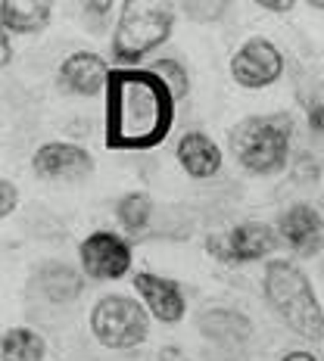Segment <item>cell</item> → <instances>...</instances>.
I'll use <instances>...</instances> for the list:
<instances>
[{"label": "cell", "mask_w": 324, "mask_h": 361, "mask_svg": "<svg viewBox=\"0 0 324 361\" xmlns=\"http://www.w3.org/2000/svg\"><path fill=\"white\" fill-rule=\"evenodd\" d=\"M35 171L41 178L50 180H75V178H85L94 169V159H90L88 149L75 147V144H44L35 153Z\"/></svg>", "instance_id": "9c48e42d"}, {"label": "cell", "mask_w": 324, "mask_h": 361, "mask_svg": "<svg viewBox=\"0 0 324 361\" xmlns=\"http://www.w3.org/2000/svg\"><path fill=\"white\" fill-rule=\"evenodd\" d=\"M308 125H312L315 131H321V134H324V106H321V103L308 106Z\"/></svg>", "instance_id": "7402d4cb"}, {"label": "cell", "mask_w": 324, "mask_h": 361, "mask_svg": "<svg viewBox=\"0 0 324 361\" xmlns=\"http://www.w3.org/2000/svg\"><path fill=\"white\" fill-rule=\"evenodd\" d=\"M281 361H318L312 355V352H290V355H284Z\"/></svg>", "instance_id": "cb8c5ba5"}, {"label": "cell", "mask_w": 324, "mask_h": 361, "mask_svg": "<svg viewBox=\"0 0 324 361\" xmlns=\"http://www.w3.org/2000/svg\"><path fill=\"white\" fill-rule=\"evenodd\" d=\"M275 246H277V237L268 224L246 221V224H237L228 237H209L206 250L215 252L224 262H256L262 255L275 252Z\"/></svg>", "instance_id": "ba28073f"}, {"label": "cell", "mask_w": 324, "mask_h": 361, "mask_svg": "<svg viewBox=\"0 0 324 361\" xmlns=\"http://www.w3.org/2000/svg\"><path fill=\"white\" fill-rule=\"evenodd\" d=\"M281 72H284V59L275 44L265 41V37H253L231 56V75L244 87H265L281 78Z\"/></svg>", "instance_id": "52a82bcc"}, {"label": "cell", "mask_w": 324, "mask_h": 361, "mask_svg": "<svg viewBox=\"0 0 324 361\" xmlns=\"http://www.w3.org/2000/svg\"><path fill=\"white\" fill-rule=\"evenodd\" d=\"M200 330L218 345H240L250 340L253 327L250 321L240 312H231V308H212L200 318Z\"/></svg>", "instance_id": "5bb4252c"}, {"label": "cell", "mask_w": 324, "mask_h": 361, "mask_svg": "<svg viewBox=\"0 0 324 361\" xmlns=\"http://www.w3.org/2000/svg\"><path fill=\"white\" fill-rule=\"evenodd\" d=\"M119 218H122V224L128 231H140L147 228L150 221V197L147 193H128V197L119 200Z\"/></svg>", "instance_id": "ac0fdd59"}, {"label": "cell", "mask_w": 324, "mask_h": 361, "mask_svg": "<svg viewBox=\"0 0 324 361\" xmlns=\"http://www.w3.org/2000/svg\"><path fill=\"white\" fill-rule=\"evenodd\" d=\"M90 330H94L100 345L125 352V349H134V345H140L147 340L150 318L138 299L103 296L100 302L94 305V312H90Z\"/></svg>", "instance_id": "5b68a950"}, {"label": "cell", "mask_w": 324, "mask_h": 361, "mask_svg": "<svg viewBox=\"0 0 324 361\" xmlns=\"http://www.w3.org/2000/svg\"><path fill=\"white\" fill-rule=\"evenodd\" d=\"M0 63L10 66V37L4 35V41H0Z\"/></svg>", "instance_id": "d4e9b609"}, {"label": "cell", "mask_w": 324, "mask_h": 361, "mask_svg": "<svg viewBox=\"0 0 324 361\" xmlns=\"http://www.w3.org/2000/svg\"><path fill=\"white\" fill-rule=\"evenodd\" d=\"M153 72L160 75L165 81V87L172 90V97H187V87H191V81H187V69H181L175 59H160V63H153Z\"/></svg>", "instance_id": "d6986e66"}, {"label": "cell", "mask_w": 324, "mask_h": 361, "mask_svg": "<svg viewBox=\"0 0 324 361\" xmlns=\"http://www.w3.org/2000/svg\"><path fill=\"white\" fill-rule=\"evenodd\" d=\"M262 287H265L268 305L281 314V321L293 334H299L303 340L321 343L324 312H321L318 296H315L312 283H308V277L303 271L296 265H290V262H268Z\"/></svg>", "instance_id": "7a4b0ae2"}, {"label": "cell", "mask_w": 324, "mask_h": 361, "mask_svg": "<svg viewBox=\"0 0 324 361\" xmlns=\"http://www.w3.org/2000/svg\"><path fill=\"white\" fill-rule=\"evenodd\" d=\"M134 290L140 293V299H144L147 308L153 312V318H160L162 324H175V321L184 318L187 302H184V293H181L175 281L144 271V274L134 277Z\"/></svg>", "instance_id": "30bf717a"}, {"label": "cell", "mask_w": 324, "mask_h": 361, "mask_svg": "<svg viewBox=\"0 0 324 361\" xmlns=\"http://www.w3.org/2000/svg\"><path fill=\"white\" fill-rule=\"evenodd\" d=\"M228 10V4L224 0H215V4H200V0H191V4H184V13L191 19H197V22H209V19H218L222 13Z\"/></svg>", "instance_id": "ffe728a7"}, {"label": "cell", "mask_w": 324, "mask_h": 361, "mask_svg": "<svg viewBox=\"0 0 324 361\" xmlns=\"http://www.w3.org/2000/svg\"><path fill=\"white\" fill-rule=\"evenodd\" d=\"M109 75L112 72L97 54H72L59 66V85L69 90V94L90 97V94H100L109 85Z\"/></svg>", "instance_id": "7c38bea8"}, {"label": "cell", "mask_w": 324, "mask_h": 361, "mask_svg": "<svg viewBox=\"0 0 324 361\" xmlns=\"http://www.w3.org/2000/svg\"><path fill=\"white\" fill-rule=\"evenodd\" d=\"M281 237L299 255H315L324 250V221L306 202H296L281 215Z\"/></svg>", "instance_id": "8fae6325"}, {"label": "cell", "mask_w": 324, "mask_h": 361, "mask_svg": "<svg viewBox=\"0 0 324 361\" xmlns=\"http://www.w3.org/2000/svg\"><path fill=\"white\" fill-rule=\"evenodd\" d=\"M44 336H37L35 330L16 327V330H6L4 343H0V358L4 361H44Z\"/></svg>", "instance_id": "e0dca14e"}, {"label": "cell", "mask_w": 324, "mask_h": 361, "mask_svg": "<svg viewBox=\"0 0 324 361\" xmlns=\"http://www.w3.org/2000/svg\"><path fill=\"white\" fill-rule=\"evenodd\" d=\"M178 162L187 169L191 178H212L222 169V149H218L206 134L191 131L178 144Z\"/></svg>", "instance_id": "4fadbf2b"}, {"label": "cell", "mask_w": 324, "mask_h": 361, "mask_svg": "<svg viewBox=\"0 0 324 361\" xmlns=\"http://www.w3.org/2000/svg\"><path fill=\"white\" fill-rule=\"evenodd\" d=\"M175 16L172 6L160 0H125L119 13V25L112 35V54L119 63H138L153 47L169 41Z\"/></svg>", "instance_id": "277c9868"}, {"label": "cell", "mask_w": 324, "mask_h": 361, "mask_svg": "<svg viewBox=\"0 0 324 361\" xmlns=\"http://www.w3.org/2000/svg\"><path fill=\"white\" fill-rule=\"evenodd\" d=\"M259 6H262V10H275V13H290L293 10L290 0H287V4H281V0H259Z\"/></svg>", "instance_id": "603a6c76"}, {"label": "cell", "mask_w": 324, "mask_h": 361, "mask_svg": "<svg viewBox=\"0 0 324 361\" xmlns=\"http://www.w3.org/2000/svg\"><path fill=\"white\" fill-rule=\"evenodd\" d=\"M81 268L94 281H119L131 268V246L109 231H97L81 243Z\"/></svg>", "instance_id": "8992f818"}, {"label": "cell", "mask_w": 324, "mask_h": 361, "mask_svg": "<svg viewBox=\"0 0 324 361\" xmlns=\"http://www.w3.org/2000/svg\"><path fill=\"white\" fill-rule=\"evenodd\" d=\"M37 287H41V293L50 302H72L81 293V277L69 265L47 262V265H41V271H37Z\"/></svg>", "instance_id": "2e32d148"}, {"label": "cell", "mask_w": 324, "mask_h": 361, "mask_svg": "<svg viewBox=\"0 0 324 361\" xmlns=\"http://www.w3.org/2000/svg\"><path fill=\"white\" fill-rule=\"evenodd\" d=\"M175 122V97L153 69H112L107 85V147L150 149Z\"/></svg>", "instance_id": "6da1fadb"}, {"label": "cell", "mask_w": 324, "mask_h": 361, "mask_svg": "<svg viewBox=\"0 0 324 361\" xmlns=\"http://www.w3.org/2000/svg\"><path fill=\"white\" fill-rule=\"evenodd\" d=\"M0 16H4L6 32L32 35V32H41L50 22V4L47 0H4L0 4Z\"/></svg>", "instance_id": "9a60e30c"}, {"label": "cell", "mask_w": 324, "mask_h": 361, "mask_svg": "<svg viewBox=\"0 0 324 361\" xmlns=\"http://www.w3.org/2000/svg\"><path fill=\"white\" fill-rule=\"evenodd\" d=\"M16 187L10 184V180H0V215H10L13 209H16Z\"/></svg>", "instance_id": "44dd1931"}, {"label": "cell", "mask_w": 324, "mask_h": 361, "mask_svg": "<svg viewBox=\"0 0 324 361\" xmlns=\"http://www.w3.org/2000/svg\"><path fill=\"white\" fill-rule=\"evenodd\" d=\"M293 125L287 116H250L231 128V149L253 175H275L290 153Z\"/></svg>", "instance_id": "3957f363"}, {"label": "cell", "mask_w": 324, "mask_h": 361, "mask_svg": "<svg viewBox=\"0 0 324 361\" xmlns=\"http://www.w3.org/2000/svg\"><path fill=\"white\" fill-rule=\"evenodd\" d=\"M312 6H315V10H324V0H315Z\"/></svg>", "instance_id": "484cf974"}]
</instances>
